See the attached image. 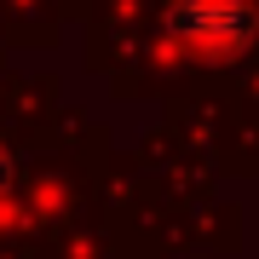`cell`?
Wrapping results in <instances>:
<instances>
[{"label": "cell", "instance_id": "6da1fadb", "mask_svg": "<svg viewBox=\"0 0 259 259\" xmlns=\"http://www.w3.org/2000/svg\"><path fill=\"white\" fill-rule=\"evenodd\" d=\"M167 35L196 52H236L253 35V12L242 0H173L167 6Z\"/></svg>", "mask_w": 259, "mask_h": 259}, {"label": "cell", "instance_id": "7a4b0ae2", "mask_svg": "<svg viewBox=\"0 0 259 259\" xmlns=\"http://www.w3.org/2000/svg\"><path fill=\"white\" fill-rule=\"evenodd\" d=\"M6 190H12V156L0 150V202H6Z\"/></svg>", "mask_w": 259, "mask_h": 259}]
</instances>
